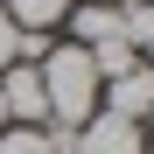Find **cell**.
Returning a JSON list of instances; mask_svg holds the SVG:
<instances>
[{"mask_svg":"<svg viewBox=\"0 0 154 154\" xmlns=\"http://www.w3.org/2000/svg\"><path fill=\"white\" fill-rule=\"evenodd\" d=\"M98 112H119V119H147L154 112V63H133L126 77H105L98 84Z\"/></svg>","mask_w":154,"mask_h":154,"instance_id":"3","label":"cell"},{"mask_svg":"<svg viewBox=\"0 0 154 154\" xmlns=\"http://www.w3.org/2000/svg\"><path fill=\"white\" fill-rule=\"evenodd\" d=\"M35 70H42V98H49V126H84L98 112V70L77 42H49V56Z\"/></svg>","mask_w":154,"mask_h":154,"instance_id":"1","label":"cell"},{"mask_svg":"<svg viewBox=\"0 0 154 154\" xmlns=\"http://www.w3.org/2000/svg\"><path fill=\"white\" fill-rule=\"evenodd\" d=\"M0 7H7L14 28H28V35H56L63 14H70V0H0Z\"/></svg>","mask_w":154,"mask_h":154,"instance_id":"6","label":"cell"},{"mask_svg":"<svg viewBox=\"0 0 154 154\" xmlns=\"http://www.w3.org/2000/svg\"><path fill=\"white\" fill-rule=\"evenodd\" d=\"M119 28H126V42L154 63V0H119Z\"/></svg>","mask_w":154,"mask_h":154,"instance_id":"8","label":"cell"},{"mask_svg":"<svg viewBox=\"0 0 154 154\" xmlns=\"http://www.w3.org/2000/svg\"><path fill=\"white\" fill-rule=\"evenodd\" d=\"M0 154H63V147L49 140V126H7L0 133Z\"/></svg>","mask_w":154,"mask_h":154,"instance_id":"9","label":"cell"},{"mask_svg":"<svg viewBox=\"0 0 154 154\" xmlns=\"http://www.w3.org/2000/svg\"><path fill=\"white\" fill-rule=\"evenodd\" d=\"M0 98H7V126H49V98H42V70L35 63L0 70Z\"/></svg>","mask_w":154,"mask_h":154,"instance_id":"2","label":"cell"},{"mask_svg":"<svg viewBox=\"0 0 154 154\" xmlns=\"http://www.w3.org/2000/svg\"><path fill=\"white\" fill-rule=\"evenodd\" d=\"M84 56H91V70H98V84H105V77H126L133 63H147V56H140V49L126 42V35H112V42H91Z\"/></svg>","mask_w":154,"mask_h":154,"instance_id":"7","label":"cell"},{"mask_svg":"<svg viewBox=\"0 0 154 154\" xmlns=\"http://www.w3.org/2000/svg\"><path fill=\"white\" fill-rule=\"evenodd\" d=\"M140 126L133 119H119V112H91L84 126L70 133V154H140Z\"/></svg>","mask_w":154,"mask_h":154,"instance_id":"4","label":"cell"},{"mask_svg":"<svg viewBox=\"0 0 154 154\" xmlns=\"http://www.w3.org/2000/svg\"><path fill=\"white\" fill-rule=\"evenodd\" d=\"M140 154H154V140H147V147H140Z\"/></svg>","mask_w":154,"mask_h":154,"instance_id":"12","label":"cell"},{"mask_svg":"<svg viewBox=\"0 0 154 154\" xmlns=\"http://www.w3.org/2000/svg\"><path fill=\"white\" fill-rule=\"evenodd\" d=\"M63 21H70V42H77V49H91V42H112V35H126V28H119V0H84V7H70Z\"/></svg>","mask_w":154,"mask_h":154,"instance_id":"5","label":"cell"},{"mask_svg":"<svg viewBox=\"0 0 154 154\" xmlns=\"http://www.w3.org/2000/svg\"><path fill=\"white\" fill-rule=\"evenodd\" d=\"M0 133H7V98H0Z\"/></svg>","mask_w":154,"mask_h":154,"instance_id":"11","label":"cell"},{"mask_svg":"<svg viewBox=\"0 0 154 154\" xmlns=\"http://www.w3.org/2000/svg\"><path fill=\"white\" fill-rule=\"evenodd\" d=\"M14 42H21V28H14V21H7V7H0V70L14 63Z\"/></svg>","mask_w":154,"mask_h":154,"instance_id":"10","label":"cell"}]
</instances>
